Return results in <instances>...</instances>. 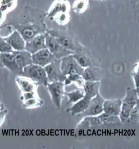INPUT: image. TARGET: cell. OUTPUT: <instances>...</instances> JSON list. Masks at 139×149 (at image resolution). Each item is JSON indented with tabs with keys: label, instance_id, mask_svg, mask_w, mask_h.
I'll return each instance as SVG.
<instances>
[{
	"label": "cell",
	"instance_id": "obj_16",
	"mask_svg": "<svg viewBox=\"0 0 139 149\" xmlns=\"http://www.w3.org/2000/svg\"><path fill=\"white\" fill-rule=\"evenodd\" d=\"M121 107L122 101L119 98L105 100L103 103V113L109 115L119 116Z\"/></svg>",
	"mask_w": 139,
	"mask_h": 149
},
{
	"label": "cell",
	"instance_id": "obj_5",
	"mask_svg": "<svg viewBox=\"0 0 139 149\" xmlns=\"http://www.w3.org/2000/svg\"><path fill=\"white\" fill-rule=\"evenodd\" d=\"M65 87L64 83L61 81L49 83L46 87L53 104L58 110L61 109L62 101L65 95Z\"/></svg>",
	"mask_w": 139,
	"mask_h": 149
},
{
	"label": "cell",
	"instance_id": "obj_2",
	"mask_svg": "<svg viewBox=\"0 0 139 149\" xmlns=\"http://www.w3.org/2000/svg\"><path fill=\"white\" fill-rule=\"evenodd\" d=\"M138 104H139V98L135 88H127L126 96L122 101L121 111L119 115L122 123H127L131 111Z\"/></svg>",
	"mask_w": 139,
	"mask_h": 149
},
{
	"label": "cell",
	"instance_id": "obj_23",
	"mask_svg": "<svg viewBox=\"0 0 139 149\" xmlns=\"http://www.w3.org/2000/svg\"><path fill=\"white\" fill-rule=\"evenodd\" d=\"M65 95L68 97V101L66 104H74L81 100L85 96L84 90L82 91L81 88H78L71 92H65Z\"/></svg>",
	"mask_w": 139,
	"mask_h": 149
},
{
	"label": "cell",
	"instance_id": "obj_38",
	"mask_svg": "<svg viewBox=\"0 0 139 149\" xmlns=\"http://www.w3.org/2000/svg\"><path fill=\"white\" fill-rule=\"evenodd\" d=\"M100 1H104V0H100Z\"/></svg>",
	"mask_w": 139,
	"mask_h": 149
},
{
	"label": "cell",
	"instance_id": "obj_36",
	"mask_svg": "<svg viewBox=\"0 0 139 149\" xmlns=\"http://www.w3.org/2000/svg\"><path fill=\"white\" fill-rule=\"evenodd\" d=\"M3 108H4V105H3V104L0 101V110L3 109Z\"/></svg>",
	"mask_w": 139,
	"mask_h": 149
},
{
	"label": "cell",
	"instance_id": "obj_26",
	"mask_svg": "<svg viewBox=\"0 0 139 149\" xmlns=\"http://www.w3.org/2000/svg\"><path fill=\"white\" fill-rule=\"evenodd\" d=\"M127 123L139 124V104L136 105L131 111Z\"/></svg>",
	"mask_w": 139,
	"mask_h": 149
},
{
	"label": "cell",
	"instance_id": "obj_3",
	"mask_svg": "<svg viewBox=\"0 0 139 149\" xmlns=\"http://www.w3.org/2000/svg\"><path fill=\"white\" fill-rule=\"evenodd\" d=\"M23 76L28 77L39 85L46 87L49 83L47 75L43 67L32 63L23 69Z\"/></svg>",
	"mask_w": 139,
	"mask_h": 149
},
{
	"label": "cell",
	"instance_id": "obj_6",
	"mask_svg": "<svg viewBox=\"0 0 139 149\" xmlns=\"http://www.w3.org/2000/svg\"><path fill=\"white\" fill-rule=\"evenodd\" d=\"M46 48L52 53L56 59H61L70 54H72L73 52L64 48L56 38L50 35L48 32L45 33Z\"/></svg>",
	"mask_w": 139,
	"mask_h": 149
},
{
	"label": "cell",
	"instance_id": "obj_9",
	"mask_svg": "<svg viewBox=\"0 0 139 149\" xmlns=\"http://www.w3.org/2000/svg\"><path fill=\"white\" fill-rule=\"evenodd\" d=\"M105 100L100 95L92 98L87 109L82 114L77 115L78 117L82 118L88 116H97L103 113V103Z\"/></svg>",
	"mask_w": 139,
	"mask_h": 149
},
{
	"label": "cell",
	"instance_id": "obj_8",
	"mask_svg": "<svg viewBox=\"0 0 139 149\" xmlns=\"http://www.w3.org/2000/svg\"><path fill=\"white\" fill-rule=\"evenodd\" d=\"M61 59H56L47 66L44 67L47 75L49 83L61 81L64 82L66 76L61 70Z\"/></svg>",
	"mask_w": 139,
	"mask_h": 149
},
{
	"label": "cell",
	"instance_id": "obj_15",
	"mask_svg": "<svg viewBox=\"0 0 139 149\" xmlns=\"http://www.w3.org/2000/svg\"><path fill=\"white\" fill-rule=\"evenodd\" d=\"M72 55L79 65L84 68L92 65L90 58L86 53V49L80 44V43H79Z\"/></svg>",
	"mask_w": 139,
	"mask_h": 149
},
{
	"label": "cell",
	"instance_id": "obj_27",
	"mask_svg": "<svg viewBox=\"0 0 139 149\" xmlns=\"http://www.w3.org/2000/svg\"><path fill=\"white\" fill-rule=\"evenodd\" d=\"M13 49L3 37L0 36V53H13Z\"/></svg>",
	"mask_w": 139,
	"mask_h": 149
},
{
	"label": "cell",
	"instance_id": "obj_10",
	"mask_svg": "<svg viewBox=\"0 0 139 149\" xmlns=\"http://www.w3.org/2000/svg\"><path fill=\"white\" fill-rule=\"evenodd\" d=\"M0 60L3 66L15 76L22 75L23 70L17 65L13 53H0Z\"/></svg>",
	"mask_w": 139,
	"mask_h": 149
},
{
	"label": "cell",
	"instance_id": "obj_25",
	"mask_svg": "<svg viewBox=\"0 0 139 149\" xmlns=\"http://www.w3.org/2000/svg\"><path fill=\"white\" fill-rule=\"evenodd\" d=\"M100 120L103 123V125L106 124H120L122 123L121 121L119 116L109 115L103 113L99 115Z\"/></svg>",
	"mask_w": 139,
	"mask_h": 149
},
{
	"label": "cell",
	"instance_id": "obj_37",
	"mask_svg": "<svg viewBox=\"0 0 139 149\" xmlns=\"http://www.w3.org/2000/svg\"><path fill=\"white\" fill-rule=\"evenodd\" d=\"M3 66L2 65V64L1 62V60H0V68H3Z\"/></svg>",
	"mask_w": 139,
	"mask_h": 149
},
{
	"label": "cell",
	"instance_id": "obj_12",
	"mask_svg": "<svg viewBox=\"0 0 139 149\" xmlns=\"http://www.w3.org/2000/svg\"><path fill=\"white\" fill-rule=\"evenodd\" d=\"M4 38L14 51L25 50L26 41L17 30L12 31L8 36L4 37Z\"/></svg>",
	"mask_w": 139,
	"mask_h": 149
},
{
	"label": "cell",
	"instance_id": "obj_34",
	"mask_svg": "<svg viewBox=\"0 0 139 149\" xmlns=\"http://www.w3.org/2000/svg\"><path fill=\"white\" fill-rule=\"evenodd\" d=\"M133 73L139 75V65L136 66V68H135V70H134V72H133Z\"/></svg>",
	"mask_w": 139,
	"mask_h": 149
},
{
	"label": "cell",
	"instance_id": "obj_29",
	"mask_svg": "<svg viewBox=\"0 0 139 149\" xmlns=\"http://www.w3.org/2000/svg\"><path fill=\"white\" fill-rule=\"evenodd\" d=\"M15 0H1L0 1V9L3 12L7 10L15 4Z\"/></svg>",
	"mask_w": 139,
	"mask_h": 149
},
{
	"label": "cell",
	"instance_id": "obj_20",
	"mask_svg": "<svg viewBox=\"0 0 139 149\" xmlns=\"http://www.w3.org/2000/svg\"><path fill=\"white\" fill-rule=\"evenodd\" d=\"M91 99L86 97H84L81 100L74 103L70 108L67 110V111L70 113L72 115L77 116L84 112L88 108Z\"/></svg>",
	"mask_w": 139,
	"mask_h": 149
},
{
	"label": "cell",
	"instance_id": "obj_35",
	"mask_svg": "<svg viewBox=\"0 0 139 149\" xmlns=\"http://www.w3.org/2000/svg\"><path fill=\"white\" fill-rule=\"evenodd\" d=\"M135 91H136V93L137 94V96L139 97V87L135 88Z\"/></svg>",
	"mask_w": 139,
	"mask_h": 149
},
{
	"label": "cell",
	"instance_id": "obj_31",
	"mask_svg": "<svg viewBox=\"0 0 139 149\" xmlns=\"http://www.w3.org/2000/svg\"><path fill=\"white\" fill-rule=\"evenodd\" d=\"M8 113V110L7 109L3 108V109L0 110V127H1L4 123Z\"/></svg>",
	"mask_w": 139,
	"mask_h": 149
},
{
	"label": "cell",
	"instance_id": "obj_22",
	"mask_svg": "<svg viewBox=\"0 0 139 149\" xmlns=\"http://www.w3.org/2000/svg\"><path fill=\"white\" fill-rule=\"evenodd\" d=\"M43 104L44 101L39 96L22 102L23 108L27 109H36L41 107Z\"/></svg>",
	"mask_w": 139,
	"mask_h": 149
},
{
	"label": "cell",
	"instance_id": "obj_19",
	"mask_svg": "<svg viewBox=\"0 0 139 149\" xmlns=\"http://www.w3.org/2000/svg\"><path fill=\"white\" fill-rule=\"evenodd\" d=\"M103 125V123L100 120L99 115L97 116H88L82 118L81 121L77 125L76 130L88 129L91 127H96Z\"/></svg>",
	"mask_w": 139,
	"mask_h": 149
},
{
	"label": "cell",
	"instance_id": "obj_1",
	"mask_svg": "<svg viewBox=\"0 0 139 149\" xmlns=\"http://www.w3.org/2000/svg\"><path fill=\"white\" fill-rule=\"evenodd\" d=\"M14 27L20 33L26 42L32 39L36 36L45 33L48 30L43 20L38 22L30 20L14 25Z\"/></svg>",
	"mask_w": 139,
	"mask_h": 149
},
{
	"label": "cell",
	"instance_id": "obj_7",
	"mask_svg": "<svg viewBox=\"0 0 139 149\" xmlns=\"http://www.w3.org/2000/svg\"><path fill=\"white\" fill-rule=\"evenodd\" d=\"M61 70L63 74L67 76L72 74H82L84 68L80 66L72 54L69 55L61 59Z\"/></svg>",
	"mask_w": 139,
	"mask_h": 149
},
{
	"label": "cell",
	"instance_id": "obj_30",
	"mask_svg": "<svg viewBox=\"0 0 139 149\" xmlns=\"http://www.w3.org/2000/svg\"><path fill=\"white\" fill-rule=\"evenodd\" d=\"M39 96L38 92H21L20 99L22 102H24L27 100Z\"/></svg>",
	"mask_w": 139,
	"mask_h": 149
},
{
	"label": "cell",
	"instance_id": "obj_18",
	"mask_svg": "<svg viewBox=\"0 0 139 149\" xmlns=\"http://www.w3.org/2000/svg\"><path fill=\"white\" fill-rule=\"evenodd\" d=\"M82 76L86 81H100L102 78V70L100 67L92 65L84 68Z\"/></svg>",
	"mask_w": 139,
	"mask_h": 149
},
{
	"label": "cell",
	"instance_id": "obj_32",
	"mask_svg": "<svg viewBox=\"0 0 139 149\" xmlns=\"http://www.w3.org/2000/svg\"><path fill=\"white\" fill-rule=\"evenodd\" d=\"M85 82H86V81L83 79L82 76L81 75V77L79 78H78L74 84L78 88H81V89L83 88V89Z\"/></svg>",
	"mask_w": 139,
	"mask_h": 149
},
{
	"label": "cell",
	"instance_id": "obj_13",
	"mask_svg": "<svg viewBox=\"0 0 139 149\" xmlns=\"http://www.w3.org/2000/svg\"><path fill=\"white\" fill-rule=\"evenodd\" d=\"M44 48H46L45 33L36 36L32 39L26 42L25 50L32 54Z\"/></svg>",
	"mask_w": 139,
	"mask_h": 149
},
{
	"label": "cell",
	"instance_id": "obj_11",
	"mask_svg": "<svg viewBox=\"0 0 139 149\" xmlns=\"http://www.w3.org/2000/svg\"><path fill=\"white\" fill-rule=\"evenodd\" d=\"M55 60H56V58L47 48L43 49L32 54L33 63L43 67Z\"/></svg>",
	"mask_w": 139,
	"mask_h": 149
},
{
	"label": "cell",
	"instance_id": "obj_28",
	"mask_svg": "<svg viewBox=\"0 0 139 149\" xmlns=\"http://www.w3.org/2000/svg\"><path fill=\"white\" fill-rule=\"evenodd\" d=\"M130 5L135 20L139 25V0H130Z\"/></svg>",
	"mask_w": 139,
	"mask_h": 149
},
{
	"label": "cell",
	"instance_id": "obj_17",
	"mask_svg": "<svg viewBox=\"0 0 139 149\" xmlns=\"http://www.w3.org/2000/svg\"><path fill=\"white\" fill-rule=\"evenodd\" d=\"M13 54L17 65L22 70L26 66L33 63L32 54L26 50L14 51Z\"/></svg>",
	"mask_w": 139,
	"mask_h": 149
},
{
	"label": "cell",
	"instance_id": "obj_4",
	"mask_svg": "<svg viewBox=\"0 0 139 149\" xmlns=\"http://www.w3.org/2000/svg\"><path fill=\"white\" fill-rule=\"evenodd\" d=\"M47 32L56 38L64 48L73 52L76 50L79 43L69 32L64 30L48 29Z\"/></svg>",
	"mask_w": 139,
	"mask_h": 149
},
{
	"label": "cell",
	"instance_id": "obj_33",
	"mask_svg": "<svg viewBox=\"0 0 139 149\" xmlns=\"http://www.w3.org/2000/svg\"><path fill=\"white\" fill-rule=\"evenodd\" d=\"M133 78L134 80L135 86V88L139 87V75L134 73H132Z\"/></svg>",
	"mask_w": 139,
	"mask_h": 149
},
{
	"label": "cell",
	"instance_id": "obj_14",
	"mask_svg": "<svg viewBox=\"0 0 139 149\" xmlns=\"http://www.w3.org/2000/svg\"><path fill=\"white\" fill-rule=\"evenodd\" d=\"M15 82L21 92H38L39 84L23 75L15 76Z\"/></svg>",
	"mask_w": 139,
	"mask_h": 149
},
{
	"label": "cell",
	"instance_id": "obj_24",
	"mask_svg": "<svg viewBox=\"0 0 139 149\" xmlns=\"http://www.w3.org/2000/svg\"><path fill=\"white\" fill-rule=\"evenodd\" d=\"M89 6V0H76L74 2L72 8L75 13L81 14L88 9Z\"/></svg>",
	"mask_w": 139,
	"mask_h": 149
},
{
	"label": "cell",
	"instance_id": "obj_21",
	"mask_svg": "<svg viewBox=\"0 0 139 149\" xmlns=\"http://www.w3.org/2000/svg\"><path fill=\"white\" fill-rule=\"evenodd\" d=\"M100 81H86L83 88L85 97L92 99L100 94Z\"/></svg>",
	"mask_w": 139,
	"mask_h": 149
}]
</instances>
